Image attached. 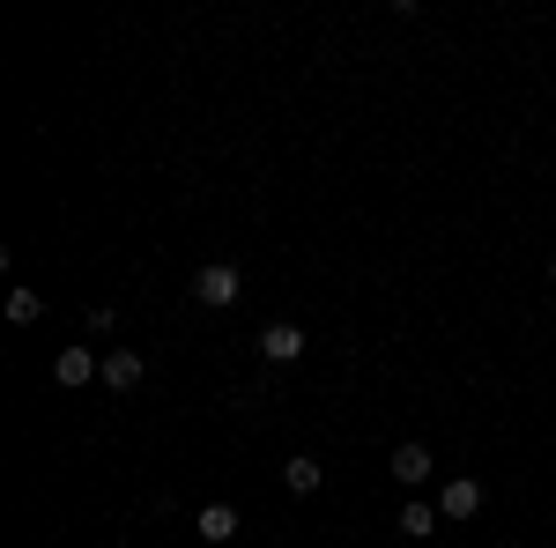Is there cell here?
<instances>
[{
	"mask_svg": "<svg viewBox=\"0 0 556 548\" xmlns=\"http://www.w3.org/2000/svg\"><path fill=\"white\" fill-rule=\"evenodd\" d=\"M238 290H245V275H238L230 259H208V267L193 275V296H201L208 311H230V304H238Z\"/></svg>",
	"mask_w": 556,
	"mask_h": 548,
	"instance_id": "1",
	"label": "cell"
},
{
	"mask_svg": "<svg viewBox=\"0 0 556 548\" xmlns=\"http://www.w3.org/2000/svg\"><path fill=\"white\" fill-rule=\"evenodd\" d=\"M482 511V482L475 474H453L445 489H438V519H475Z\"/></svg>",
	"mask_w": 556,
	"mask_h": 548,
	"instance_id": "2",
	"label": "cell"
},
{
	"mask_svg": "<svg viewBox=\"0 0 556 548\" xmlns=\"http://www.w3.org/2000/svg\"><path fill=\"white\" fill-rule=\"evenodd\" d=\"M52 379H60V385L104 379V356H97V348H60V356H52Z\"/></svg>",
	"mask_w": 556,
	"mask_h": 548,
	"instance_id": "3",
	"label": "cell"
},
{
	"mask_svg": "<svg viewBox=\"0 0 556 548\" xmlns=\"http://www.w3.org/2000/svg\"><path fill=\"white\" fill-rule=\"evenodd\" d=\"M260 356H267V364H298V356H304V327H290V319H275V327L260 334Z\"/></svg>",
	"mask_w": 556,
	"mask_h": 548,
	"instance_id": "4",
	"label": "cell"
},
{
	"mask_svg": "<svg viewBox=\"0 0 556 548\" xmlns=\"http://www.w3.org/2000/svg\"><path fill=\"white\" fill-rule=\"evenodd\" d=\"M393 474H401V489H424V482H430V445H424V437L393 445Z\"/></svg>",
	"mask_w": 556,
	"mask_h": 548,
	"instance_id": "5",
	"label": "cell"
},
{
	"mask_svg": "<svg viewBox=\"0 0 556 548\" xmlns=\"http://www.w3.org/2000/svg\"><path fill=\"white\" fill-rule=\"evenodd\" d=\"M141 371H149V364H141L134 348H112V356H104V385H112V393H134Z\"/></svg>",
	"mask_w": 556,
	"mask_h": 548,
	"instance_id": "6",
	"label": "cell"
},
{
	"mask_svg": "<svg viewBox=\"0 0 556 548\" xmlns=\"http://www.w3.org/2000/svg\"><path fill=\"white\" fill-rule=\"evenodd\" d=\"M319 482H327V467L312 460V453H298V460H282V489H290V497H312Z\"/></svg>",
	"mask_w": 556,
	"mask_h": 548,
	"instance_id": "7",
	"label": "cell"
},
{
	"mask_svg": "<svg viewBox=\"0 0 556 548\" xmlns=\"http://www.w3.org/2000/svg\"><path fill=\"white\" fill-rule=\"evenodd\" d=\"M193 526H201V541H208V548L238 541V511H230V505H201V519H193Z\"/></svg>",
	"mask_w": 556,
	"mask_h": 548,
	"instance_id": "8",
	"label": "cell"
},
{
	"mask_svg": "<svg viewBox=\"0 0 556 548\" xmlns=\"http://www.w3.org/2000/svg\"><path fill=\"white\" fill-rule=\"evenodd\" d=\"M430 526H438V505H401V534L408 541H424Z\"/></svg>",
	"mask_w": 556,
	"mask_h": 548,
	"instance_id": "9",
	"label": "cell"
},
{
	"mask_svg": "<svg viewBox=\"0 0 556 548\" xmlns=\"http://www.w3.org/2000/svg\"><path fill=\"white\" fill-rule=\"evenodd\" d=\"M38 311H45V296H38V290H8V319H15V327H30Z\"/></svg>",
	"mask_w": 556,
	"mask_h": 548,
	"instance_id": "10",
	"label": "cell"
},
{
	"mask_svg": "<svg viewBox=\"0 0 556 548\" xmlns=\"http://www.w3.org/2000/svg\"><path fill=\"white\" fill-rule=\"evenodd\" d=\"M549 282H556V253H549Z\"/></svg>",
	"mask_w": 556,
	"mask_h": 548,
	"instance_id": "11",
	"label": "cell"
}]
</instances>
